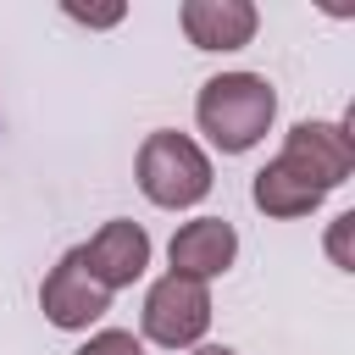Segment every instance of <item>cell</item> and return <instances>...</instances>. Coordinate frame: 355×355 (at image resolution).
I'll list each match as a JSON object with an SVG mask.
<instances>
[{"mask_svg":"<svg viewBox=\"0 0 355 355\" xmlns=\"http://www.w3.org/2000/svg\"><path fill=\"white\" fill-rule=\"evenodd\" d=\"M277 116V89L261 78V72H216L200 83V100H194V122L200 133L222 150V155H244L266 139Z\"/></svg>","mask_w":355,"mask_h":355,"instance_id":"cell-1","label":"cell"},{"mask_svg":"<svg viewBox=\"0 0 355 355\" xmlns=\"http://www.w3.org/2000/svg\"><path fill=\"white\" fill-rule=\"evenodd\" d=\"M211 327V288L205 283H189L178 272L155 277L150 294H144V311H139V333L161 349H194Z\"/></svg>","mask_w":355,"mask_h":355,"instance_id":"cell-3","label":"cell"},{"mask_svg":"<svg viewBox=\"0 0 355 355\" xmlns=\"http://www.w3.org/2000/svg\"><path fill=\"white\" fill-rule=\"evenodd\" d=\"M178 17L194 50H244L261 28V11L250 0H183Z\"/></svg>","mask_w":355,"mask_h":355,"instance_id":"cell-8","label":"cell"},{"mask_svg":"<svg viewBox=\"0 0 355 355\" xmlns=\"http://www.w3.org/2000/svg\"><path fill=\"white\" fill-rule=\"evenodd\" d=\"M39 311H44L50 327L83 333V327H94V322L111 311V294H105V288L78 266V255L67 250V255L44 272V283H39Z\"/></svg>","mask_w":355,"mask_h":355,"instance_id":"cell-6","label":"cell"},{"mask_svg":"<svg viewBox=\"0 0 355 355\" xmlns=\"http://www.w3.org/2000/svg\"><path fill=\"white\" fill-rule=\"evenodd\" d=\"M67 17H78V22H89V28H111V22H122V6L89 11V6H72V0H67Z\"/></svg>","mask_w":355,"mask_h":355,"instance_id":"cell-11","label":"cell"},{"mask_svg":"<svg viewBox=\"0 0 355 355\" xmlns=\"http://www.w3.org/2000/svg\"><path fill=\"white\" fill-rule=\"evenodd\" d=\"M250 200H255V211H266V216H277V222H294V216H311L327 194H322L300 166H288L283 155H272V161L255 172Z\"/></svg>","mask_w":355,"mask_h":355,"instance_id":"cell-9","label":"cell"},{"mask_svg":"<svg viewBox=\"0 0 355 355\" xmlns=\"http://www.w3.org/2000/svg\"><path fill=\"white\" fill-rule=\"evenodd\" d=\"M72 255H78V266H83L105 294H116V288H128V283L144 277V266H150V233H144L139 222L116 216V222H105L100 233H89V244H78Z\"/></svg>","mask_w":355,"mask_h":355,"instance_id":"cell-5","label":"cell"},{"mask_svg":"<svg viewBox=\"0 0 355 355\" xmlns=\"http://www.w3.org/2000/svg\"><path fill=\"white\" fill-rule=\"evenodd\" d=\"M133 172H139L144 200L161 205V211H189V205H200L211 194V155L189 133H172V128L144 133Z\"/></svg>","mask_w":355,"mask_h":355,"instance_id":"cell-2","label":"cell"},{"mask_svg":"<svg viewBox=\"0 0 355 355\" xmlns=\"http://www.w3.org/2000/svg\"><path fill=\"white\" fill-rule=\"evenodd\" d=\"M233 255H239V233H233L227 216H194V222H183V227L172 233V244H166L172 272L189 277V283L222 277V272L233 266Z\"/></svg>","mask_w":355,"mask_h":355,"instance_id":"cell-7","label":"cell"},{"mask_svg":"<svg viewBox=\"0 0 355 355\" xmlns=\"http://www.w3.org/2000/svg\"><path fill=\"white\" fill-rule=\"evenodd\" d=\"M349 128H355V116H344V122H294L283 133L277 155L288 166H300L327 194V189L349 183V172H355V139H349Z\"/></svg>","mask_w":355,"mask_h":355,"instance_id":"cell-4","label":"cell"},{"mask_svg":"<svg viewBox=\"0 0 355 355\" xmlns=\"http://www.w3.org/2000/svg\"><path fill=\"white\" fill-rule=\"evenodd\" d=\"M349 227H355V216H338V227H333V239H327V244H333V261H338V266H344V272H349V266H355V261H349V255H344V239H349Z\"/></svg>","mask_w":355,"mask_h":355,"instance_id":"cell-12","label":"cell"},{"mask_svg":"<svg viewBox=\"0 0 355 355\" xmlns=\"http://www.w3.org/2000/svg\"><path fill=\"white\" fill-rule=\"evenodd\" d=\"M189 355H239V349H227V344H194Z\"/></svg>","mask_w":355,"mask_h":355,"instance_id":"cell-13","label":"cell"},{"mask_svg":"<svg viewBox=\"0 0 355 355\" xmlns=\"http://www.w3.org/2000/svg\"><path fill=\"white\" fill-rule=\"evenodd\" d=\"M72 355H144V338L128 333V327H100V333H89V344H78Z\"/></svg>","mask_w":355,"mask_h":355,"instance_id":"cell-10","label":"cell"}]
</instances>
